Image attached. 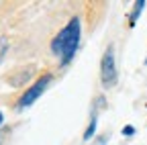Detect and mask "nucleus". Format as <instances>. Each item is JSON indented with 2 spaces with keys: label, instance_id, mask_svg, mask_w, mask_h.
Here are the masks:
<instances>
[{
  "label": "nucleus",
  "instance_id": "f03ea898",
  "mask_svg": "<svg viewBox=\"0 0 147 145\" xmlns=\"http://www.w3.org/2000/svg\"><path fill=\"white\" fill-rule=\"evenodd\" d=\"M119 80V71H117V55H115V47L108 45L102 53L100 59V82L104 88H113Z\"/></svg>",
  "mask_w": 147,
  "mask_h": 145
},
{
  "label": "nucleus",
  "instance_id": "39448f33",
  "mask_svg": "<svg viewBox=\"0 0 147 145\" xmlns=\"http://www.w3.org/2000/svg\"><path fill=\"white\" fill-rule=\"evenodd\" d=\"M96 125H98V111L94 108V113H92V117H90V123H88L86 131H84V141H90L92 137H94V133H96Z\"/></svg>",
  "mask_w": 147,
  "mask_h": 145
},
{
  "label": "nucleus",
  "instance_id": "9d476101",
  "mask_svg": "<svg viewBox=\"0 0 147 145\" xmlns=\"http://www.w3.org/2000/svg\"><path fill=\"white\" fill-rule=\"evenodd\" d=\"M2 123H4V115L0 113V127H2Z\"/></svg>",
  "mask_w": 147,
  "mask_h": 145
},
{
  "label": "nucleus",
  "instance_id": "423d86ee",
  "mask_svg": "<svg viewBox=\"0 0 147 145\" xmlns=\"http://www.w3.org/2000/svg\"><path fill=\"white\" fill-rule=\"evenodd\" d=\"M143 8H145V0H137L135 6H133V10H131V14H129V21H131V25L137 23V19H139V14H141Z\"/></svg>",
  "mask_w": 147,
  "mask_h": 145
},
{
  "label": "nucleus",
  "instance_id": "6e6552de",
  "mask_svg": "<svg viewBox=\"0 0 147 145\" xmlns=\"http://www.w3.org/2000/svg\"><path fill=\"white\" fill-rule=\"evenodd\" d=\"M123 135H125V137L135 135V127H133V125H125V127H123Z\"/></svg>",
  "mask_w": 147,
  "mask_h": 145
},
{
  "label": "nucleus",
  "instance_id": "f257e3e1",
  "mask_svg": "<svg viewBox=\"0 0 147 145\" xmlns=\"http://www.w3.org/2000/svg\"><path fill=\"white\" fill-rule=\"evenodd\" d=\"M80 37H82V19L71 16L67 25L51 39V53L55 57H59L61 63H69L78 51Z\"/></svg>",
  "mask_w": 147,
  "mask_h": 145
},
{
  "label": "nucleus",
  "instance_id": "f8f14e48",
  "mask_svg": "<svg viewBox=\"0 0 147 145\" xmlns=\"http://www.w3.org/2000/svg\"><path fill=\"white\" fill-rule=\"evenodd\" d=\"M145 65H147V57H145Z\"/></svg>",
  "mask_w": 147,
  "mask_h": 145
},
{
  "label": "nucleus",
  "instance_id": "0eeeda50",
  "mask_svg": "<svg viewBox=\"0 0 147 145\" xmlns=\"http://www.w3.org/2000/svg\"><path fill=\"white\" fill-rule=\"evenodd\" d=\"M8 39L4 37V35H0V63L4 61V57H6V53H8Z\"/></svg>",
  "mask_w": 147,
  "mask_h": 145
},
{
  "label": "nucleus",
  "instance_id": "9b49d317",
  "mask_svg": "<svg viewBox=\"0 0 147 145\" xmlns=\"http://www.w3.org/2000/svg\"><path fill=\"white\" fill-rule=\"evenodd\" d=\"M0 141H2V131H0Z\"/></svg>",
  "mask_w": 147,
  "mask_h": 145
},
{
  "label": "nucleus",
  "instance_id": "7ed1b4c3",
  "mask_svg": "<svg viewBox=\"0 0 147 145\" xmlns=\"http://www.w3.org/2000/svg\"><path fill=\"white\" fill-rule=\"evenodd\" d=\"M51 80H53V76H51V74H45V76H41L39 80H37L35 84H31L29 90L21 96V100H18V108H27V106H31V104L47 90V86L51 84Z\"/></svg>",
  "mask_w": 147,
  "mask_h": 145
},
{
  "label": "nucleus",
  "instance_id": "1a4fd4ad",
  "mask_svg": "<svg viewBox=\"0 0 147 145\" xmlns=\"http://www.w3.org/2000/svg\"><path fill=\"white\" fill-rule=\"evenodd\" d=\"M106 141H108V135H102V137H98L94 141V145H106Z\"/></svg>",
  "mask_w": 147,
  "mask_h": 145
},
{
  "label": "nucleus",
  "instance_id": "20e7f679",
  "mask_svg": "<svg viewBox=\"0 0 147 145\" xmlns=\"http://www.w3.org/2000/svg\"><path fill=\"white\" fill-rule=\"evenodd\" d=\"M31 76H33V65L14 71L12 76H8V82H10V86H23V84H27V82H29V78H31Z\"/></svg>",
  "mask_w": 147,
  "mask_h": 145
}]
</instances>
